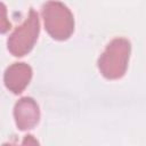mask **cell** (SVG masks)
<instances>
[{
    "label": "cell",
    "instance_id": "obj_1",
    "mask_svg": "<svg viewBox=\"0 0 146 146\" xmlns=\"http://www.w3.org/2000/svg\"><path fill=\"white\" fill-rule=\"evenodd\" d=\"M131 46L125 38L113 39L98 58V68L106 79H119L124 75L130 57Z\"/></svg>",
    "mask_w": 146,
    "mask_h": 146
},
{
    "label": "cell",
    "instance_id": "obj_2",
    "mask_svg": "<svg viewBox=\"0 0 146 146\" xmlns=\"http://www.w3.org/2000/svg\"><path fill=\"white\" fill-rule=\"evenodd\" d=\"M42 17L46 31L56 40H66L74 31L73 14L58 0H49L42 6Z\"/></svg>",
    "mask_w": 146,
    "mask_h": 146
},
{
    "label": "cell",
    "instance_id": "obj_3",
    "mask_svg": "<svg viewBox=\"0 0 146 146\" xmlns=\"http://www.w3.org/2000/svg\"><path fill=\"white\" fill-rule=\"evenodd\" d=\"M40 22L38 13L31 8L26 19L17 26L7 40L8 50L16 57H22L30 52L38 39Z\"/></svg>",
    "mask_w": 146,
    "mask_h": 146
},
{
    "label": "cell",
    "instance_id": "obj_4",
    "mask_svg": "<svg viewBox=\"0 0 146 146\" xmlns=\"http://www.w3.org/2000/svg\"><path fill=\"white\" fill-rule=\"evenodd\" d=\"M14 117L19 130H30L40 120L39 105L32 97H23L15 104Z\"/></svg>",
    "mask_w": 146,
    "mask_h": 146
},
{
    "label": "cell",
    "instance_id": "obj_5",
    "mask_svg": "<svg viewBox=\"0 0 146 146\" xmlns=\"http://www.w3.org/2000/svg\"><path fill=\"white\" fill-rule=\"evenodd\" d=\"M32 78V67L26 63H13L3 74L6 88L13 94H21L30 83Z\"/></svg>",
    "mask_w": 146,
    "mask_h": 146
},
{
    "label": "cell",
    "instance_id": "obj_6",
    "mask_svg": "<svg viewBox=\"0 0 146 146\" xmlns=\"http://www.w3.org/2000/svg\"><path fill=\"white\" fill-rule=\"evenodd\" d=\"M11 24L7 17V7L0 1V33H6L10 30Z\"/></svg>",
    "mask_w": 146,
    "mask_h": 146
}]
</instances>
